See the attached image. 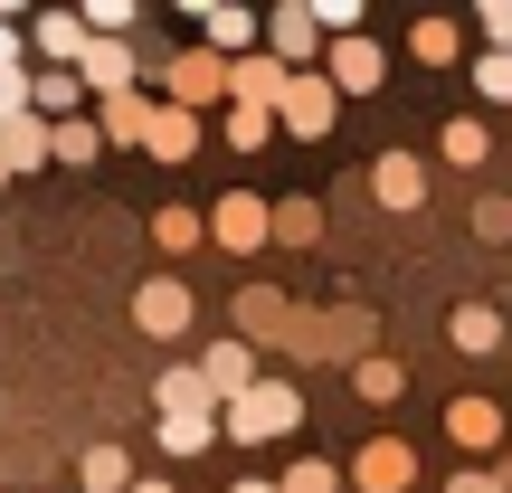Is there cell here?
I'll list each match as a JSON object with an SVG mask.
<instances>
[{
	"instance_id": "6da1fadb",
	"label": "cell",
	"mask_w": 512,
	"mask_h": 493,
	"mask_svg": "<svg viewBox=\"0 0 512 493\" xmlns=\"http://www.w3.org/2000/svg\"><path fill=\"white\" fill-rule=\"evenodd\" d=\"M294 418H304L294 380H256L247 399H228V408H219V427H228L238 446H275V437H294Z\"/></svg>"
},
{
	"instance_id": "7a4b0ae2",
	"label": "cell",
	"mask_w": 512,
	"mask_h": 493,
	"mask_svg": "<svg viewBox=\"0 0 512 493\" xmlns=\"http://www.w3.org/2000/svg\"><path fill=\"white\" fill-rule=\"evenodd\" d=\"M275 124H285V133H304V143H323V133L342 124V95H332V76H294V86H285V105H275Z\"/></svg>"
},
{
	"instance_id": "3957f363",
	"label": "cell",
	"mask_w": 512,
	"mask_h": 493,
	"mask_svg": "<svg viewBox=\"0 0 512 493\" xmlns=\"http://www.w3.org/2000/svg\"><path fill=\"white\" fill-rule=\"evenodd\" d=\"M133 323H143L152 342H181V332H190V285H181V275H152V285L133 294Z\"/></svg>"
},
{
	"instance_id": "277c9868",
	"label": "cell",
	"mask_w": 512,
	"mask_h": 493,
	"mask_svg": "<svg viewBox=\"0 0 512 493\" xmlns=\"http://www.w3.org/2000/svg\"><path fill=\"white\" fill-rule=\"evenodd\" d=\"M133 76H143V57L124 48V38H86V57H76V86H95L114 105V95H133Z\"/></svg>"
},
{
	"instance_id": "5b68a950",
	"label": "cell",
	"mask_w": 512,
	"mask_h": 493,
	"mask_svg": "<svg viewBox=\"0 0 512 493\" xmlns=\"http://www.w3.org/2000/svg\"><path fill=\"white\" fill-rule=\"evenodd\" d=\"M323 76H332V95H370L389 76V57H380V38H332V48H323Z\"/></svg>"
},
{
	"instance_id": "8992f818",
	"label": "cell",
	"mask_w": 512,
	"mask_h": 493,
	"mask_svg": "<svg viewBox=\"0 0 512 493\" xmlns=\"http://www.w3.org/2000/svg\"><path fill=\"white\" fill-rule=\"evenodd\" d=\"M266 57H275V67L323 57V10H304V0H294V10H275V19H266Z\"/></svg>"
},
{
	"instance_id": "52a82bcc",
	"label": "cell",
	"mask_w": 512,
	"mask_h": 493,
	"mask_svg": "<svg viewBox=\"0 0 512 493\" xmlns=\"http://www.w3.org/2000/svg\"><path fill=\"white\" fill-rule=\"evenodd\" d=\"M351 484H361V493H408V484H418V456H408L399 437H370L361 465H351Z\"/></svg>"
},
{
	"instance_id": "ba28073f",
	"label": "cell",
	"mask_w": 512,
	"mask_h": 493,
	"mask_svg": "<svg viewBox=\"0 0 512 493\" xmlns=\"http://www.w3.org/2000/svg\"><path fill=\"white\" fill-rule=\"evenodd\" d=\"M446 437H456V456H494L503 446V408L494 399H446Z\"/></svg>"
},
{
	"instance_id": "9c48e42d",
	"label": "cell",
	"mask_w": 512,
	"mask_h": 493,
	"mask_svg": "<svg viewBox=\"0 0 512 493\" xmlns=\"http://www.w3.org/2000/svg\"><path fill=\"white\" fill-rule=\"evenodd\" d=\"M152 399H162V418H219V399H209V380H200V361H181V370H162V380H152Z\"/></svg>"
},
{
	"instance_id": "30bf717a",
	"label": "cell",
	"mask_w": 512,
	"mask_h": 493,
	"mask_svg": "<svg viewBox=\"0 0 512 493\" xmlns=\"http://www.w3.org/2000/svg\"><path fill=\"white\" fill-rule=\"evenodd\" d=\"M29 48L48 57V67H76V57H86V19H76V10H38L29 19Z\"/></svg>"
},
{
	"instance_id": "8fae6325",
	"label": "cell",
	"mask_w": 512,
	"mask_h": 493,
	"mask_svg": "<svg viewBox=\"0 0 512 493\" xmlns=\"http://www.w3.org/2000/svg\"><path fill=\"white\" fill-rule=\"evenodd\" d=\"M285 86H294V76L256 48V57H238V76H228V105H266V114H275V105H285Z\"/></svg>"
},
{
	"instance_id": "7c38bea8",
	"label": "cell",
	"mask_w": 512,
	"mask_h": 493,
	"mask_svg": "<svg viewBox=\"0 0 512 493\" xmlns=\"http://www.w3.org/2000/svg\"><path fill=\"white\" fill-rule=\"evenodd\" d=\"M200 380H209V399H247V389H256V351L247 342H219V351H209V361H200Z\"/></svg>"
},
{
	"instance_id": "4fadbf2b",
	"label": "cell",
	"mask_w": 512,
	"mask_h": 493,
	"mask_svg": "<svg viewBox=\"0 0 512 493\" xmlns=\"http://www.w3.org/2000/svg\"><path fill=\"white\" fill-rule=\"evenodd\" d=\"M209 238H219V247H266V238H275V209H266V200H219Z\"/></svg>"
},
{
	"instance_id": "5bb4252c",
	"label": "cell",
	"mask_w": 512,
	"mask_h": 493,
	"mask_svg": "<svg viewBox=\"0 0 512 493\" xmlns=\"http://www.w3.org/2000/svg\"><path fill=\"white\" fill-rule=\"evenodd\" d=\"M370 190H380V209H418L427 200V171L408 162V152H380V162H370Z\"/></svg>"
},
{
	"instance_id": "9a60e30c",
	"label": "cell",
	"mask_w": 512,
	"mask_h": 493,
	"mask_svg": "<svg viewBox=\"0 0 512 493\" xmlns=\"http://www.w3.org/2000/svg\"><path fill=\"white\" fill-rule=\"evenodd\" d=\"M29 114H48V124L86 114V86H76V67H38V76H29Z\"/></svg>"
},
{
	"instance_id": "2e32d148",
	"label": "cell",
	"mask_w": 512,
	"mask_h": 493,
	"mask_svg": "<svg viewBox=\"0 0 512 493\" xmlns=\"http://www.w3.org/2000/svg\"><path fill=\"white\" fill-rule=\"evenodd\" d=\"M152 162H190V152H200V114H190V105H162V124H152Z\"/></svg>"
},
{
	"instance_id": "e0dca14e",
	"label": "cell",
	"mask_w": 512,
	"mask_h": 493,
	"mask_svg": "<svg viewBox=\"0 0 512 493\" xmlns=\"http://www.w3.org/2000/svg\"><path fill=\"white\" fill-rule=\"evenodd\" d=\"M446 342L475 361V351H494V342H503V313H494V304H456V313H446Z\"/></svg>"
},
{
	"instance_id": "ac0fdd59",
	"label": "cell",
	"mask_w": 512,
	"mask_h": 493,
	"mask_svg": "<svg viewBox=\"0 0 512 493\" xmlns=\"http://www.w3.org/2000/svg\"><path fill=\"white\" fill-rule=\"evenodd\" d=\"M0 162H10V171H38V162H48V114H19V124H0Z\"/></svg>"
},
{
	"instance_id": "d6986e66",
	"label": "cell",
	"mask_w": 512,
	"mask_h": 493,
	"mask_svg": "<svg viewBox=\"0 0 512 493\" xmlns=\"http://www.w3.org/2000/svg\"><path fill=\"white\" fill-rule=\"evenodd\" d=\"M408 57H418V67H456L465 29H456V19H418V29H408Z\"/></svg>"
},
{
	"instance_id": "ffe728a7",
	"label": "cell",
	"mask_w": 512,
	"mask_h": 493,
	"mask_svg": "<svg viewBox=\"0 0 512 493\" xmlns=\"http://www.w3.org/2000/svg\"><path fill=\"white\" fill-rule=\"evenodd\" d=\"M105 152V124L95 114H67V124H48V162H95Z\"/></svg>"
},
{
	"instance_id": "44dd1931",
	"label": "cell",
	"mask_w": 512,
	"mask_h": 493,
	"mask_svg": "<svg viewBox=\"0 0 512 493\" xmlns=\"http://www.w3.org/2000/svg\"><path fill=\"white\" fill-rule=\"evenodd\" d=\"M152 124H162V114H152L143 95H114L105 105V143H152Z\"/></svg>"
},
{
	"instance_id": "7402d4cb",
	"label": "cell",
	"mask_w": 512,
	"mask_h": 493,
	"mask_svg": "<svg viewBox=\"0 0 512 493\" xmlns=\"http://www.w3.org/2000/svg\"><path fill=\"white\" fill-rule=\"evenodd\" d=\"M351 389H361L370 408H399V399H408V370H399V361H361V370H351Z\"/></svg>"
},
{
	"instance_id": "603a6c76",
	"label": "cell",
	"mask_w": 512,
	"mask_h": 493,
	"mask_svg": "<svg viewBox=\"0 0 512 493\" xmlns=\"http://www.w3.org/2000/svg\"><path fill=\"white\" fill-rule=\"evenodd\" d=\"M86 493H133V465H124V446H86Z\"/></svg>"
},
{
	"instance_id": "cb8c5ba5",
	"label": "cell",
	"mask_w": 512,
	"mask_h": 493,
	"mask_svg": "<svg viewBox=\"0 0 512 493\" xmlns=\"http://www.w3.org/2000/svg\"><path fill=\"white\" fill-rule=\"evenodd\" d=\"M200 29L238 57V48H256V38H266V19H256V10H200Z\"/></svg>"
},
{
	"instance_id": "d4e9b609",
	"label": "cell",
	"mask_w": 512,
	"mask_h": 493,
	"mask_svg": "<svg viewBox=\"0 0 512 493\" xmlns=\"http://www.w3.org/2000/svg\"><path fill=\"white\" fill-rule=\"evenodd\" d=\"M437 152H446V162H456V171H475L484 152H494V133H484V124H465V114H456V124L437 133Z\"/></svg>"
},
{
	"instance_id": "484cf974",
	"label": "cell",
	"mask_w": 512,
	"mask_h": 493,
	"mask_svg": "<svg viewBox=\"0 0 512 493\" xmlns=\"http://www.w3.org/2000/svg\"><path fill=\"white\" fill-rule=\"evenodd\" d=\"M219 446V418H162V456H200Z\"/></svg>"
},
{
	"instance_id": "4316f807",
	"label": "cell",
	"mask_w": 512,
	"mask_h": 493,
	"mask_svg": "<svg viewBox=\"0 0 512 493\" xmlns=\"http://www.w3.org/2000/svg\"><path fill=\"white\" fill-rule=\"evenodd\" d=\"M219 133H228L238 152H256V143L275 133V114H266V105H228V124H219Z\"/></svg>"
},
{
	"instance_id": "83f0119b",
	"label": "cell",
	"mask_w": 512,
	"mask_h": 493,
	"mask_svg": "<svg viewBox=\"0 0 512 493\" xmlns=\"http://www.w3.org/2000/svg\"><path fill=\"white\" fill-rule=\"evenodd\" d=\"M475 86L494 95V105H512V48H484L475 57Z\"/></svg>"
},
{
	"instance_id": "f1b7e54d",
	"label": "cell",
	"mask_w": 512,
	"mask_h": 493,
	"mask_svg": "<svg viewBox=\"0 0 512 493\" xmlns=\"http://www.w3.org/2000/svg\"><path fill=\"white\" fill-rule=\"evenodd\" d=\"M86 19V38H124L133 29V0H95V10H76Z\"/></svg>"
},
{
	"instance_id": "f546056e",
	"label": "cell",
	"mask_w": 512,
	"mask_h": 493,
	"mask_svg": "<svg viewBox=\"0 0 512 493\" xmlns=\"http://www.w3.org/2000/svg\"><path fill=\"white\" fill-rule=\"evenodd\" d=\"M275 493H342V475H332V465H313V456H304V465H294V475L275 484Z\"/></svg>"
},
{
	"instance_id": "4dcf8cb0",
	"label": "cell",
	"mask_w": 512,
	"mask_h": 493,
	"mask_svg": "<svg viewBox=\"0 0 512 493\" xmlns=\"http://www.w3.org/2000/svg\"><path fill=\"white\" fill-rule=\"evenodd\" d=\"M152 238H162V247H200V219H190V209H162V219H152Z\"/></svg>"
},
{
	"instance_id": "1f68e13d",
	"label": "cell",
	"mask_w": 512,
	"mask_h": 493,
	"mask_svg": "<svg viewBox=\"0 0 512 493\" xmlns=\"http://www.w3.org/2000/svg\"><path fill=\"white\" fill-rule=\"evenodd\" d=\"M275 238H323V209H304V200L275 209Z\"/></svg>"
},
{
	"instance_id": "d6a6232c",
	"label": "cell",
	"mask_w": 512,
	"mask_h": 493,
	"mask_svg": "<svg viewBox=\"0 0 512 493\" xmlns=\"http://www.w3.org/2000/svg\"><path fill=\"white\" fill-rule=\"evenodd\" d=\"M19 114H29V67L0 76V124H19Z\"/></svg>"
},
{
	"instance_id": "836d02e7",
	"label": "cell",
	"mask_w": 512,
	"mask_h": 493,
	"mask_svg": "<svg viewBox=\"0 0 512 493\" xmlns=\"http://www.w3.org/2000/svg\"><path fill=\"white\" fill-rule=\"evenodd\" d=\"M475 29L494 38V48H512V0H484V10H475Z\"/></svg>"
},
{
	"instance_id": "e575fe53",
	"label": "cell",
	"mask_w": 512,
	"mask_h": 493,
	"mask_svg": "<svg viewBox=\"0 0 512 493\" xmlns=\"http://www.w3.org/2000/svg\"><path fill=\"white\" fill-rule=\"evenodd\" d=\"M19 38H29V29H19V19H0V76L19 67Z\"/></svg>"
},
{
	"instance_id": "d590c367",
	"label": "cell",
	"mask_w": 512,
	"mask_h": 493,
	"mask_svg": "<svg viewBox=\"0 0 512 493\" xmlns=\"http://www.w3.org/2000/svg\"><path fill=\"white\" fill-rule=\"evenodd\" d=\"M446 493H503L494 475H456V484H446Z\"/></svg>"
},
{
	"instance_id": "8d00e7d4",
	"label": "cell",
	"mask_w": 512,
	"mask_h": 493,
	"mask_svg": "<svg viewBox=\"0 0 512 493\" xmlns=\"http://www.w3.org/2000/svg\"><path fill=\"white\" fill-rule=\"evenodd\" d=\"M133 493H181V484H171V475H133Z\"/></svg>"
},
{
	"instance_id": "74e56055",
	"label": "cell",
	"mask_w": 512,
	"mask_h": 493,
	"mask_svg": "<svg viewBox=\"0 0 512 493\" xmlns=\"http://www.w3.org/2000/svg\"><path fill=\"white\" fill-rule=\"evenodd\" d=\"M228 493H275V484H266V475H238V484H228Z\"/></svg>"
},
{
	"instance_id": "f35d334b",
	"label": "cell",
	"mask_w": 512,
	"mask_h": 493,
	"mask_svg": "<svg viewBox=\"0 0 512 493\" xmlns=\"http://www.w3.org/2000/svg\"><path fill=\"white\" fill-rule=\"evenodd\" d=\"M0 181H10V162H0Z\"/></svg>"
}]
</instances>
